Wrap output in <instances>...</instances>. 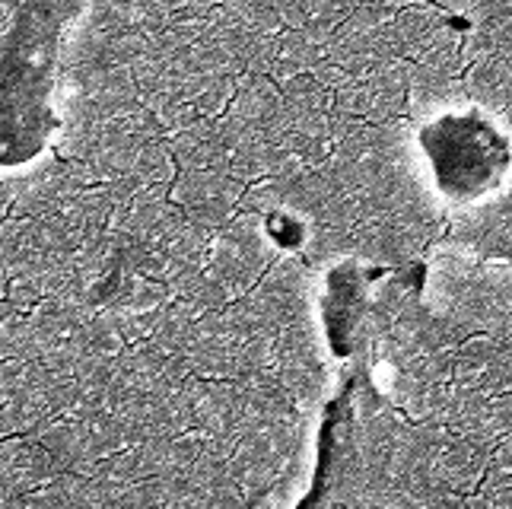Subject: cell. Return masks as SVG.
Instances as JSON below:
<instances>
[{
	"mask_svg": "<svg viewBox=\"0 0 512 509\" xmlns=\"http://www.w3.org/2000/svg\"><path fill=\"white\" fill-rule=\"evenodd\" d=\"M436 182L452 198H474L506 172V140L481 118H443L423 134Z\"/></svg>",
	"mask_w": 512,
	"mask_h": 509,
	"instance_id": "cell-1",
	"label": "cell"
},
{
	"mask_svg": "<svg viewBox=\"0 0 512 509\" xmlns=\"http://www.w3.org/2000/svg\"><path fill=\"white\" fill-rule=\"evenodd\" d=\"M500 350H503V341L493 338V335H481V338L465 341L462 350L455 354V363H452L455 385H465V389H478L484 373L490 370V363L497 360Z\"/></svg>",
	"mask_w": 512,
	"mask_h": 509,
	"instance_id": "cell-2",
	"label": "cell"
},
{
	"mask_svg": "<svg viewBox=\"0 0 512 509\" xmlns=\"http://www.w3.org/2000/svg\"><path fill=\"white\" fill-rule=\"evenodd\" d=\"M503 490H512V433L493 446L481 478V497L503 494Z\"/></svg>",
	"mask_w": 512,
	"mask_h": 509,
	"instance_id": "cell-3",
	"label": "cell"
}]
</instances>
